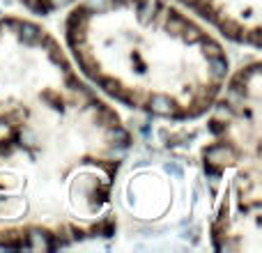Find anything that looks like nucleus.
<instances>
[{
  "label": "nucleus",
  "instance_id": "nucleus-1",
  "mask_svg": "<svg viewBox=\"0 0 262 253\" xmlns=\"http://www.w3.org/2000/svg\"><path fill=\"white\" fill-rule=\"evenodd\" d=\"M203 159L205 163H212V166H223V163L235 161V152L228 145L219 143V145H212V147H205Z\"/></svg>",
  "mask_w": 262,
  "mask_h": 253
},
{
  "label": "nucleus",
  "instance_id": "nucleus-2",
  "mask_svg": "<svg viewBox=\"0 0 262 253\" xmlns=\"http://www.w3.org/2000/svg\"><path fill=\"white\" fill-rule=\"evenodd\" d=\"M18 39L23 41L26 46H37L41 41V30H39V26H35V23H30V21H21V30H18Z\"/></svg>",
  "mask_w": 262,
  "mask_h": 253
},
{
  "label": "nucleus",
  "instance_id": "nucleus-3",
  "mask_svg": "<svg viewBox=\"0 0 262 253\" xmlns=\"http://www.w3.org/2000/svg\"><path fill=\"white\" fill-rule=\"evenodd\" d=\"M147 109L152 111L154 115H161V118H168L172 115V101L168 99L166 95H152L147 101Z\"/></svg>",
  "mask_w": 262,
  "mask_h": 253
},
{
  "label": "nucleus",
  "instance_id": "nucleus-4",
  "mask_svg": "<svg viewBox=\"0 0 262 253\" xmlns=\"http://www.w3.org/2000/svg\"><path fill=\"white\" fill-rule=\"evenodd\" d=\"M186 28H189V18L182 16L180 12H170L166 16V30L172 32L175 37H182V32H184Z\"/></svg>",
  "mask_w": 262,
  "mask_h": 253
},
{
  "label": "nucleus",
  "instance_id": "nucleus-5",
  "mask_svg": "<svg viewBox=\"0 0 262 253\" xmlns=\"http://www.w3.org/2000/svg\"><path fill=\"white\" fill-rule=\"evenodd\" d=\"M106 136H108V140L113 145H118V147H129L131 145V134L120 124L108 126V129H106Z\"/></svg>",
  "mask_w": 262,
  "mask_h": 253
},
{
  "label": "nucleus",
  "instance_id": "nucleus-6",
  "mask_svg": "<svg viewBox=\"0 0 262 253\" xmlns=\"http://www.w3.org/2000/svg\"><path fill=\"white\" fill-rule=\"evenodd\" d=\"M207 67H209V74H212L214 81H223L228 76V60L223 55H216V58H207Z\"/></svg>",
  "mask_w": 262,
  "mask_h": 253
},
{
  "label": "nucleus",
  "instance_id": "nucleus-7",
  "mask_svg": "<svg viewBox=\"0 0 262 253\" xmlns=\"http://www.w3.org/2000/svg\"><path fill=\"white\" fill-rule=\"evenodd\" d=\"M83 7L90 14H104V12H108V9H113V0H85Z\"/></svg>",
  "mask_w": 262,
  "mask_h": 253
},
{
  "label": "nucleus",
  "instance_id": "nucleus-8",
  "mask_svg": "<svg viewBox=\"0 0 262 253\" xmlns=\"http://www.w3.org/2000/svg\"><path fill=\"white\" fill-rule=\"evenodd\" d=\"M21 143L23 145H30V147H35L37 145V134L32 126H23L21 129Z\"/></svg>",
  "mask_w": 262,
  "mask_h": 253
},
{
  "label": "nucleus",
  "instance_id": "nucleus-9",
  "mask_svg": "<svg viewBox=\"0 0 262 253\" xmlns=\"http://www.w3.org/2000/svg\"><path fill=\"white\" fill-rule=\"evenodd\" d=\"M166 173H168V175H172V177H182V175H184V171H182L175 161H168L166 163Z\"/></svg>",
  "mask_w": 262,
  "mask_h": 253
},
{
  "label": "nucleus",
  "instance_id": "nucleus-10",
  "mask_svg": "<svg viewBox=\"0 0 262 253\" xmlns=\"http://www.w3.org/2000/svg\"><path fill=\"white\" fill-rule=\"evenodd\" d=\"M49 3H51V7L53 9H60V7H64L67 3H72V0H49Z\"/></svg>",
  "mask_w": 262,
  "mask_h": 253
}]
</instances>
